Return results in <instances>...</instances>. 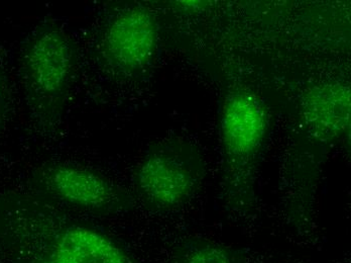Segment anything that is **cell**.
I'll use <instances>...</instances> for the list:
<instances>
[{"label": "cell", "instance_id": "1", "mask_svg": "<svg viewBox=\"0 0 351 263\" xmlns=\"http://www.w3.org/2000/svg\"><path fill=\"white\" fill-rule=\"evenodd\" d=\"M158 27L149 10L132 8L117 14L104 36V53L115 67L136 70L149 63L157 48Z\"/></svg>", "mask_w": 351, "mask_h": 263}, {"label": "cell", "instance_id": "2", "mask_svg": "<svg viewBox=\"0 0 351 263\" xmlns=\"http://www.w3.org/2000/svg\"><path fill=\"white\" fill-rule=\"evenodd\" d=\"M145 198L160 207L183 204L196 190L198 174L187 160L175 154L155 152L141 162L136 172Z\"/></svg>", "mask_w": 351, "mask_h": 263}, {"label": "cell", "instance_id": "3", "mask_svg": "<svg viewBox=\"0 0 351 263\" xmlns=\"http://www.w3.org/2000/svg\"><path fill=\"white\" fill-rule=\"evenodd\" d=\"M267 131V115L261 102L250 93L231 94L224 104L221 137L233 163H245L260 149Z\"/></svg>", "mask_w": 351, "mask_h": 263}, {"label": "cell", "instance_id": "4", "mask_svg": "<svg viewBox=\"0 0 351 263\" xmlns=\"http://www.w3.org/2000/svg\"><path fill=\"white\" fill-rule=\"evenodd\" d=\"M27 66L38 91L53 96L67 84L72 69V51L67 37L60 30H44L34 40Z\"/></svg>", "mask_w": 351, "mask_h": 263}, {"label": "cell", "instance_id": "5", "mask_svg": "<svg viewBox=\"0 0 351 263\" xmlns=\"http://www.w3.org/2000/svg\"><path fill=\"white\" fill-rule=\"evenodd\" d=\"M306 121L323 138H337L350 127V89L340 83L314 87L304 102Z\"/></svg>", "mask_w": 351, "mask_h": 263}, {"label": "cell", "instance_id": "6", "mask_svg": "<svg viewBox=\"0 0 351 263\" xmlns=\"http://www.w3.org/2000/svg\"><path fill=\"white\" fill-rule=\"evenodd\" d=\"M55 258L64 263H132L108 237L84 227H72L61 235Z\"/></svg>", "mask_w": 351, "mask_h": 263}, {"label": "cell", "instance_id": "7", "mask_svg": "<svg viewBox=\"0 0 351 263\" xmlns=\"http://www.w3.org/2000/svg\"><path fill=\"white\" fill-rule=\"evenodd\" d=\"M56 194L75 206L101 209L114 200V190L99 175L73 166H60L51 174Z\"/></svg>", "mask_w": 351, "mask_h": 263}, {"label": "cell", "instance_id": "8", "mask_svg": "<svg viewBox=\"0 0 351 263\" xmlns=\"http://www.w3.org/2000/svg\"><path fill=\"white\" fill-rule=\"evenodd\" d=\"M181 263H237V260L226 246L200 239L187 245L182 254Z\"/></svg>", "mask_w": 351, "mask_h": 263}, {"label": "cell", "instance_id": "9", "mask_svg": "<svg viewBox=\"0 0 351 263\" xmlns=\"http://www.w3.org/2000/svg\"><path fill=\"white\" fill-rule=\"evenodd\" d=\"M46 263H64L63 262H61V260H57V258H53L51 262H46Z\"/></svg>", "mask_w": 351, "mask_h": 263}]
</instances>
